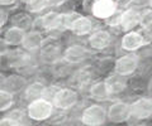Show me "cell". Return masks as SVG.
<instances>
[{"label":"cell","mask_w":152,"mask_h":126,"mask_svg":"<svg viewBox=\"0 0 152 126\" xmlns=\"http://www.w3.org/2000/svg\"><path fill=\"white\" fill-rule=\"evenodd\" d=\"M140 23L143 28H150L152 25V10H147L142 14Z\"/></svg>","instance_id":"cell-26"},{"label":"cell","mask_w":152,"mask_h":126,"mask_svg":"<svg viewBox=\"0 0 152 126\" xmlns=\"http://www.w3.org/2000/svg\"><path fill=\"white\" fill-rule=\"evenodd\" d=\"M90 96L96 101H105L109 99V96H112V93L109 92L105 82H98L90 88Z\"/></svg>","instance_id":"cell-14"},{"label":"cell","mask_w":152,"mask_h":126,"mask_svg":"<svg viewBox=\"0 0 152 126\" xmlns=\"http://www.w3.org/2000/svg\"><path fill=\"white\" fill-rule=\"evenodd\" d=\"M129 3H131V0H118V5H121V6H127V5H129Z\"/></svg>","instance_id":"cell-32"},{"label":"cell","mask_w":152,"mask_h":126,"mask_svg":"<svg viewBox=\"0 0 152 126\" xmlns=\"http://www.w3.org/2000/svg\"><path fill=\"white\" fill-rule=\"evenodd\" d=\"M90 45L93 47L95 49H103L109 44L110 42V35H109L108 32H104V30H100V32H96L94 33L91 37H90Z\"/></svg>","instance_id":"cell-13"},{"label":"cell","mask_w":152,"mask_h":126,"mask_svg":"<svg viewBox=\"0 0 152 126\" xmlns=\"http://www.w3.org/2000/svg\"><path fill=\"white\" fill-rule=\"evenodd\" d=\"M71 29L76 34H86L93 29V22L88 18H79L77 20H75Z\"/></svg>","instance_id":"cell-19"},{"label":"cell","mask_w":152,"mask_h":126,"mask_svg":"<svg viewBox=\"0 0 152 126\" xmlns=\"http://www.w3.org/2000/svg\"><path fill=\"white\" fill-rule=\"evenodd\" d=\"M141 38L143 40V44L145 43H150L152 40V33L150 32V28H143V30L141 32Z\"/></svg>","instance_id":"cell-27"},{"label":"cell","mask_w":152,"mask_h":126,"mask_svg":"<svg viewBox=\"0 0 152 126\" xmlns=\"http://www.w3.org/2000/svg\"><path fill=\"white\" fill-rule=\"evenodd\" d=\"M77 93L69 88H64V90L56 91L53 96V106H56L60 110H67L71 109L72 106L76 105L77 102Z\"/></svg>","instance_id":"cell-3"},{"label":"cell","mask_w":152,"mask_h":126,"mask_svg":"<svg viewBox=\"0 0 152 126\" xmlns=\"http://www.w3.org/2000/svg\"><path fill=\"white\" fill-rule=\"evenodd\" d=\"M14 24L17 28H20V29L24 30L26 28H29L32 22L29 19V17L26 15V14H18V15L14 18Z\"/></svg>","instance_id":"cell-25"},{"label":"cell","mask_w":152,"mask_h":126,"mask_svg":"<svg viewBox=\"0 0 152 126\" xmlns=\"http://www.w3.org/2000/svg\"><path fill=\"white\" fill-rule=\"evenodd\" d=\"M117 4L114 0H96L93 6V14L102 19H107L115 12Z\"/></svg>","instance_id":"cell-7"},{"label":"cell","mask_w":152,"mask_h":126,"mask_svg":"<svg viewBox=\"0 0 152 126\" xmlns=\"http://www.w3.org/2000/svg\"><path fill=\"white\" fill-rule=\"evenodd\" d=\"M42 25L46 29H55L62 25V15L57 13H48L42 18Z\"/></svg>","instance_id":"cell-18"},{"label":"cell","mask_w":152,"mask_h":126,"mask_svg":"<svg viewBox=\"0 0 152 126\" xmlns=\"http://www.w3.org/2000/svg\"><path fill=\"white\" fill-rule=\"evenodd\" d=\"M152 115V100L138 99L131 105V117L137 120L148 119Z\"/></svg>","instance_id":"cell-5"},{"label":"cell","mask_w":152,"mask_h":126,"mask_svg":"<svg viewBox=\"0 0 152 126\" xmlns=\"http://www.w3.org/2000/svg\"><path fill=\"white\" fill-rule=\"evenodd\" d=\"M61 49L58 44H50L42 50V59L47 63H53L60 58Z\"/></svg>","instance_id":"cell-16"},{"label":"cell","mask_w":152,"mask_h":126,"mask_svg":"<svg viewBox=\"0 0 152 126\" xmlns=\"http://www.w3.org/2000/svg\"><path fill=\"white\" fill-rule=\"evenodd\" d=\"M53 114V104L46 99L32 101L28 106V117L36 121H43Z\"/></svg>","instance_id":"cell-1"},{"label":"cell","mask_w":152,"mask_h":126,"mask_svg":"<svg viewBox=\"0 0 152 126\" xmlns=\"http://www.w3.org/2000/svg\"><path fill=\"white\" fill-rule=\"evenodd\" d=\"M138 64V58L134 54H127L124 57L119 58L115 62V73L122 74V76H127L134 72Z\"/></svg>","instance_id":"cell-6"},{"label":"cell","mask_w":152,"mask_h":126,"mask_svg":"<svg viewBox=\"0 0 152 126\" xmlns=\"http://www.w3.org/2000/svg\"><path fill=\"white\" fill-rule=\"evenodd\" d=\"M89 52L81 45H72L65 52V59L69 63H79L88 57Z\"/></svg>","instance_id":"cell-10"},{"label":"cell","mask_w":152,"mask_h":126,"mask_svg":"<svg viewBox=\"0 0 152 126\" xmlns=\"http://www.w3.org/2000/svg\"><path fill=\"white\" fill-rule=\"evenodd\" d=\"M5 22H7V14H5V12H4V10L0 9V28L4 25V23H5Z\"/></svg>","instance_id":"cell-30"},{"label":"cell","mask_w":152,"mask_h":126,"mask_svg":"<svg viewBox=\"0 0 152 126\" xmlns=\"http://www.w3.org/2000/svg\"><path fill=\"white\" fill-rule=\"evenodd\" d=\"M42 44V35L37 32H32V33L26 34V38L23 40V45L29 50H34Z\"/></svg>","instance_id":"cell-20"},{"label":"cell","mask_w":152,"mask_h":126,"mask_svg":"<svg viewBox=\"0 0 152 126\" xmlns=\"http://www.w3.org/2000/svg\"><path fill=\"white\" fill-rule=\"evenodd\" d=\"M94 4H95L94 0H85V3H84V8L86 9V10H91L93 6H94Z\"/></svg>","instance_id":"cell-29"},{"label":"cell","mask_w":152,"mask_h":126,"mask_svg":"<svg viewBox=\"0 0 152 126\" xmlns=\"http://www.w3.org/2000/svg\"><path fill=\"white\" fill-rule=\"evenodd\" d=\"M27 60V55L22 50H12V52L8 53V63L9 66L12 67H19L22 64H24V62Z\"/></svg>","instance_id":"cell-21"},{"label":"cell","mask_w":152,"mask_h":126,"mask_svg":"<svg viewBox=\"0 0 152 126\" xmlns=\"http://www.w3.org/2000/svg\"><path fill=\"white\" fill-rule=\"evenodd\" d=\"M14 0H0V3H5V4H9V3H13Z\"/></svg>","instance_id":"cell-34"},{"label":"cell","mask_w":152,"mask_h":126,"mask_svg":"<svg viewBox=\"0 0 152 126\" xmlns=\"http://www.w3.org/2000/svg\"><path fill=\"white\" fill-rule=\"evenodd\" d=\"M45 92H46V86H43L42 83H32L31 86L27 87V91H26V95H27V99L32 101L38 100V99H43L45 97Z\"/></svg>","instance_id":"cell-17"},{"label":"cell","mask_w":152,"mask_h":126,"mask_svg":"<svg viewBox=\"0 0 152 126\" xmlns=\"http://www.w3.org/2000/svg\"><path fill=\"white\" fill-rule=\"evenodd\" d=\"M64 1L65 0H48V4L50 5H60V4Z\"/></svg>","instance_id":"cell-33"},{"label":"cell","mask_w":152,"mask_h":126,"mask_svg":"<svg viewBox=\"0 0 152 126\" xmlns=\"http://www.w3.org/2000/svg\"><path fill=\"white\" fill-rule=\"evenodd\" d=\"M0 126H19V125H17L12 119L4 117V119L0 120Z\"/></svg>","instance_id":"cell-28"},{"label":"cell","mask_w":152,"mask_h":126,"mask_svg":"<svg viewBox=\"0 0 152 126\" xmlns=\"http://www.w3.org/2000/svg\"><path fill=\"white\" fill-rule=\"evenodd\" d=\"M107 119V112L103 106L91 105L84 110L81 115V121L86 126H99L104 124Z\"/></svg>","instance_id":"cell-2"},{"label":"cell","mask_w":152,"mask_h":126,"mask_svg":"<svg viewBox=\"0 0 152 126\" xmlns=\"http://www.w3.org/2000/svg\"><path fill=\"white\" fill-rule=\"evenodd\" d=\"M48 4V0H28L27 9L29 12H39L42 9H45Z\"/></svg>","instance_id":"cell-24"},{"label":"cell","mask_w":152,"mask_h":126,"mask_svg":"<svg viewBox=\"0 0 152 126\" xmlns=\"http://www.w3.org/2000/svg\"><path fill=\"white\" fill-rule=\"evenodd\" d=\"M148 1H150V5L152 6V0H148Z\"/></svg>","instance_id":"cell-35"},{"label":"cell","mask_w":152,"mask_h":126,"mask_svg":"<svg viewBox=\"0 0 152 126\" xmlns=\"http://www.w3.org/2000/svg\"><path fill=\"white\" fill-rule=\"evenodd\" d=\"M14 104V96L13 93L8 92L5 90H0V111H5L10 109V106Z\"/></svg>","instance_id":"cell-22"},{"label":"cell","mask_w":152,"mask_h":126,"mask_svg":"<svg viewBox=\"0 0 152 126\" xmlns=\"http://www.w3.org/2000/svg\"><path fill=\"white\" fill-rule=\"evenodd\" d=\"M7 42L5 40H0V55L7 52Z\"/></svg>","instance_id":"cell-31"},{"label":"cell","mask_w":152,"mask_h":126,"mask_svg":"<svg viewBox=\"0 0 152 126\" xmlns=\"http://www.w3.org/2000/svg\"><path fill=\"white\" fill-rule=\"evenodd\" d=\"M140 22H141V14L137 10H132V9L124 12L119 18V25L124 30H129L132 28H134Z\"/></svg>","instance_id":"cell-8"},{"label":"cell","mask_w":152,"mask_h":126,"mask_svg":"<svg viewBox=\"0 0 152 126\" xmlns=\"http://www.w3.org/2000/svg\"><path fill=\"white\" fill-rule=\"evenodd\" d=\"M122 45H123V48L127 50H136V49H138L141 45H143V40H142L140 33L131 32V33H128L123 37Z\"/></svg>","instance_id":"cell-12"},{"label":"cell","mask_w":152,"mask_h":126,"mask_svg":"<svg viewBox=\"0 0 152 126\" xmlns=\"http://www.w3.org/2000/svg\"><path fill=\"white\" fill-rule=\"evenodd\" d=\"M108 119L114 124H122L131 117V105L124 102H115L108 110Z\"/></svg>","instance_id":"cell-4"},{"label":"cell","mask_w":152,"mask_h":126,"mask_svg":"<svg viewBox=\"0 0 152 126\" xmlns=\"http://www.w3.org/2000/svg\"><path fill=\"white\" fill-rule=\"evenodd\" d=\"M26 38V33L24 30L20 29V28H17V27H13L10 29L7 30L5 33V42L8 44H20L23 43V40Z\"/></svg>","instance_id":"cell-15"},{"label":"cell","mask_w":152,"mask_h":126,"mask_svg":"<svg viewBox=\"0 0 152 126\" xmlns=\"http://www.w3.org/2000/svg\"><path fill=\"white\" fill-rule=\"evenodd\" d=\"M104 82H105L108 90L112 95H114V93H121L127 86L126 77L122 76V74H118V73H114L112 76H109Z\"/></svg>","instance_id":"cell-9"},{"label":"cell","mask_w":152,"mask_h":126,"mask_svg":"<svg viewBox=\"0 0 152 126\" xmlns=\"http://www.w3.org/2000/svg\"><path fill=\"white\" fill-rule=\"evenodd\" d=\"M8 117L12 119L14 122H15L17 125H19V126H26L27 125V116L20 110H14V111H12V112L8 115Z\"/></svg>","instance_id":"cell-23"},{"label":"cell","mask_w":152,"mask_h":126,"mask_svg":"<svg viewBox=\"0 0 152 126\" xmlns=\"http://www.w3.org/2000/svg\"><path fill=\"white\" fill-rule=\"evenodd\" d=\"M26 85H27V82H26L24 78L20 77V76H15V74L7 77L5 80H4V83H3L4 90L10 92V93H15V92L22 91L23 88L26 87Z\"/></svg>","instance_id":"cell-11"}]
</instances>
